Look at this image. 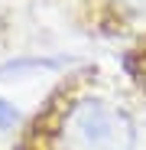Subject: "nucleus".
I'll use <instances>...</instances> for the list:
<instances>
[{
    "instance_id": "7ed1b4c3",
    "label": "nucleus",
    "mask_w": 146,
    "mask_h": 150,
    "mask_svg": "<svg viewBox=\"0 0 146 150\" xmlns=\"http://www.w3.org/2000/svg\"><path fill=\"white\" fill-rule=\"evenodd\" d=\"M124 7H130V10H136V13H146V0H120Z\"/></svg>"
},
{
    "instance_id": "f257e3e1",
    "label": "nucleus",
    "mask_w": 146,
    "mask_h": 150,
    "mask_svg": "<svg viewBox=\"0 0 146 150\" xmlns=\"http://www.w3.org/2000/svg\"><path fill=\"white\" fill-rule=\"evenodd\" d=\"M55 150H136V131L124 108L91 95L59 117Z\"/></svg>"
},
{
    "instance_id": "f03ea898",
    "label": "nucleus",
    "mask_w": 146,
    "mask_h": 150,
    "mask_svg": "<svg viewBox=\"0 0 146 150\" xmlns=\"http://www.w3.org/2000/svg\"><path fill=\"white\" fill-rule=\"evenodd\" d=\"M16 108L13 105H7V101H0V127H13V124H16Z\"/></svg>"
}]
</instances>
